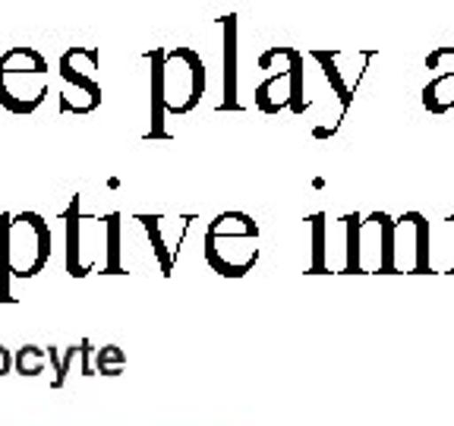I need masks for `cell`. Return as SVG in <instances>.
<instances>
[{
	"label": "cell",
	"instance_id": "9",
	"mask_svg": "<svg viewBox=\"0 0 454 426\" xmlns=\"http://www.w3.org/2000/svg\"><path fill=\"white\" fill-rule=\"evenodd\" d=\"M79 351L82 348H76V344H73V348H67V354L60 357L57 354V348H51L48 351V357H51V363H54V389H64V383H67V373H70V363H73V357L79 354Z\"/></svg>",
	"mask_w": 454,
	"mask_h": 426
},
{
	"label": "cell",
	"instance_id": "3",
	"mask_svg": "<svg viewBox=\"0 0 454 426\" xmlns=\"http://www.w3.org/2000/svg\"><path fill=\"white\" fill-rule=\"evenodd\" d=\"M48 95V60L35 48L16 44L0 54V105L10 114H32Z\"/></svg>",
	"mask_w": 454,
	"mask_h": 426
},
{
	"label": "cell",
	"instance_id": "5",
	"mask_svg": "<svg viewBox=\"0 0 454 426\" xmlns=\"http://www.w3.org/2000/svg\"><path fill=\"white\" fill-rule=\"evenodd\" d=\"M64 221H67V272L73 278H82L89 275V269L79 263V199L70 202V209L64 212Z\"/></svg>",
	"mask_w": 454,
	"mask_h": 426
},
{
	"label": "cell",
	"instance_id": "10",
	"mask_svg": "<svg viewBox=\"0 0 454 426\" xmlns=\"http://www.w3.org/2000/svg\"><path fill=\"white\" fill-rule=\"evenodd\" d=\"M10 369H13V354H10V351L0 344V376H7Z\"/></svg>",
	"mask_w": 454,
	"mask_h": 426
},
{
	"label": "cell",
	"instance_id": "2",
	"mask_svg": "<svg viewBox=\"0 0 454 426\" xmlns=\"http://www.w3.org/2000/svg\"><path fill=\"white\" fill-rule=\"evenodd\" d=\"M152 64V92H155V121H152V136H161V114H186L199 105L206 92V67L199 60L196 51L174 48L155 51Z\"/></svg>",
	"mask_w": 454,
	"mask_h": 426
},
{
	"label": "cell",
	"instance_id": "7",
	"mask_svg": "<svg viewBox=\"0 0 454 426\" xmlns=\"http://www.w3.org/2000/svg\"><path fill=\"white\" fill-rule=\"evenodd\" d=\"M123 363H127V357H123L121 348H101L98 351V373L101 376H121L123 373Z\"/></svg>",
	"mask_w": 454,
	"mask_h": 426
},
{
	"label": "cell",
	"instance_id": "6",
	"mask_svg": "<svg viewBox=\"0 0 454 426\" xmlns=\"http://www.w3.org/2000/svg\"><path fill=\"white\" fill-rule=\"evenodd\" d=\"M44 363H48V351L35 348V344H26L13 354V369L20 376H42Z\"/></svg>",
	"mask_w": 454,
	"mask_h": 426
},
{
	"label": "cell",
	"instance_id": "8",
	"mask_svg": "<svg viewBox=\"0 0 454 426\" xmlns=\"http://www.w3.org/2000/svg\"><path fill=\"white\" fill-rule=\"evenodd\" d=\"M107 243H111V259H107L105 272L107 275H117L121 272V253H117V243H121V225H117V215H107Z\"/></svg>",
	"mask_w": 454,
	"mask_h": 426
},
{
	"label": "cell",
	"instance_id": "4",
	"mask_svg": "<svg viewBox=\"0 0 454 426\" xmlns=\"http://www.w3.org/2000/svg\"><path fill=\"white\" fill-rule=\"evenodd\" d=\"M98 48H70L64 57H60V76H64L67 85H73L76 92L85 95V101H89V107H98L101 105V85L98 79H95V73H98Z\"/></svg>",
	"mask_w": 454,
	"mask_h": 426
},
{
	"label": "cell",
	"instance_id": "1",
	"mask_svg": "<svg viewBox=\"0 0 454 426\" xmlns=\"http://www.w3.org/2000/svg\"><path fill=\"white\" fill-rule=\"evenodd\" d=\"M51 263V225L38 212L0 215V304H13L10 278H35Z\"/></svg>",
	"mask_w": 454,
	"mask_h": 426
}]
</instances>
